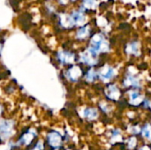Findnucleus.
Wrapping results in <instances>:
<instances>
[{
  "label": "nucleus",
  "mask_w": 151,
  "mask_h": 150,
  "mask_svg": "<svg viewBox=\"0 0 151 150\" xmlns=\"http://www.w3.org/2000/svg\"><path fill=\"white\" fill-rule=\"evenodd\" d=\"M97 72L99 80L103 82H111L117 76L118 72L114 66L110 65H104L99 70H97Z\"/></svg>",
  "instance_id": "obj_1"
},
{
  "label": "nucleus",
  "mask_w": 151,
  "mask_h": 150,
  "mask_svg": "<svg viewBox=\"0 0 151 150\" xmlns=\"http://www.w3.org/2000/svg\"><path fill=\"white\" fill-rule=\"evenodd\" d=\"M56 58L58 61V63L62 65H72L77 60V57L75 53L67 50H58Z\"/></svg>",
  "instance_id": "obj_2"
},
{
  "label": "nucleus",
  "mask_w": 151,
  "mask_h": 150,
  "mask_svg": "<svg viewBox=\"0 0 151 150\" xmlns=\"http://www.w3.org/2000/svg\"><path fill=\"white\" fill-rule=\"evenodd\" d=\"M122 85L125 88L141 89L142 88V80L139 76L130 72H127L122 80Z\"/></svg>",
  "instance_id": "obj_3"
},
{
  "label": "nucleus",
  "mask_w": 151,
  "mask_h": 150,
  "mask_svg": "<svg viewBox=\"0 0 151 150\" xmlns=\"http://www.w3.org/2000/svg\"><path fill=\"white\" fill-rule=\"evenodd\" d=\"M78 59L81 65H87L88 67H95L99 63V57L93 55L87 49L80 53Z\"/></svg>",
  "instance_id": "obj_4"
},
{
  "label": "nucleus",
  "mask_w": 151,
  "mask_h": 150,
  "mask_svg": "<svg viewBox=\"0 0 151 150\" xmlns=\"http://www.w3.org/2000/svg\"><path fill=\"white\" fill-rule=\"evenodd\" d=\"M84 72L82 68L79 65H72L65 72V76L67 80L71 82H77L83 76Z\"/></svg>",
  "instance_id": "obj_5"
},
{
  "label": "nucleus",
  "mask_w": 151,
  "mask_h": 150,
  "mask_svg": "<svg viewBox=\"0 0 151 150\" xmlns=\"http://www.w3.org/2000/svg\"><path fill=\"white\" fill-rule=\"evenodd\" d=\"M13 121L10 119H4L0 122V139L3 141L7 140L13 133Z\"/></svg>",
  "instance_id": "obj_6"
},
{
  "label": "nucleus",
  "mask_w": 151,
  "mask_h": 150,
  "mask_svg": "<svg viewBox=\"0 0 151 150\" xmlns=\"http://www.w3.org/2000/svg\"><path fill=\"white\" fill-rule=\"evenodd\" d=\"M92 35V27L90 24H85L81 27H79L75 33V38L80 41L83 42L89 39Z\"/></svg>",
  "instance_id": "obj_7"
},
{
  "label": "nucleus",
  "mask_w": 151,
  "mask_h": 150,
  "mask_svg": "<svg viewBox=\"0 0 151 150\" xmlns=\"http://www.w3.org/2000/svg\"><path fill=\"white\" fill-rule=\"evenodd\" d=\"M106 96L112 101H117L120 97V89L115 83H109L105 89Z\"/></svg>",
  "instance_id": "obj_8"
},
{
  "label": "nucleus",
  "mask_w": 151,
  "mask_h": 150,
  "mask_svg": "<svg viewBox=\"0 0 151 150\" xmlns=\"http://www.w3.org/2000/svg\"><path fill=\"white\" fill-rule=\"evenodd\" d=\"M125 51L129 56L139 57L141 54V44L138 41L134 40L128 42L126 46Z\"/></svg>",
  "instance_id": "obj_9"
},
{
  "label": "nucleus",
  "mask_w": 151,
  "mask_h": 150,
  "mask_svg": "<svg viewBox=\"0 0 151 150\" xmlns=\"http://www.w3.org/2000/svg\"><path fill=\"white\" fill-rule=\"evenodd\" d=\"M140 89H134V88H132L130 91H129V100H130V103L132 104H134V105H138L140 104L141 103L143 102V96L140 93L139 91Z\"/></svg>",
  "instance_id": "obj_10"
},
{
  "label": "nucleus",
  "mask_w": 151,
  "mask_h": 150,
  "mask_svg": "<svg viewBox=\"0 0 151 150\" xmlns=\"http://www.w3.org/2000/svg\"><path fill=\"white\" fill-rule=\"evenodd\" d=\"M61 136L57 132H51L48 134V142L52 148H58L61 145Z\"/></svg>",
  "instance_id": "obj_11"
},
{
  "label": "nucleus",
  "mask_w": 151,
  "mask_h": 150,
  "mask_svg": "<svg viewBox=\"0 0 151 150\" xmlns=\"http://www.w3.org/2000/svg\"><path fill=\"white\" fill-rule=\"evenodd\" d=\"M84 80L88 83H93L98 80V72L95 67H89L84 73Z\"/></svg>",
  "instance_id": "obj_12"
},
{
  "label": "nucleus",
  "mask_w": 151,
  "mask_h": 150,
  "mask_svg": "<svg viewBox=\"0 0 151 150\" xmlns=\"http://www.w3.org/2000/svg\"><path fill=\"white\" fill-rule=\"evenodd\" d=\"M35 135V131H34V130H29L28 132H27L25 134L22 135V137H21V138L19 139V141H18V144H19V145H24V146L29 145V144L31 143V141L34 140Z\"/></svg>",
  "instance_id": "obj_13"
},
{
  "label": "nucleus",
  "mask_w": 151,
  "mask_h": 150,
  "mask_svg": "<svg viewBox=\"0 0 151 150\" xmlns=\"http://www.w3.org/2000/svg\"><path fill=\"white\" fill-rule=\"evenodd\" d=\"M97 0H81V7L87 11L90 10H95L97 7Z\"/></svg>",
  "instance_id": "obj_14"
},
{
  "label": "nucleus",
  "mask_w": 151,
  "mask_h": 150,
  "mask_svg": "<svg viewBox=\"0 0 151 150\" xmlns=\"http://www.w3.org/2000/svg\"><path fill=\"white\" fill-rule=\"evenodd\" d=\"M84 117L88 119H95L97 116H98V112H97V110L95 109V108H87L84 112Z\"/></svg>",
  "instance_id": "obj_15"
},
{
  "label": "nucleus",
  "mask_w": 151,
  "mask_h": 150,
  "mask_svg": "<svg viewBox=\"0 0 151 150\" xmlns=\"http://www.w3.org/2000/svg\"><path fill=\"white\" fill-rule=\"evenodd\" d=\"M142 133H143V136H145V137H147L148 139L151 140V126H146L143 128Z\"/></svg>",
  "instance_id": "obj_16"
},
{
  "label": "nucleus",
  "mask_w": 151,
  "mask_h": 150,
  "mask_svg": "<svg viewBox=\"0 0 151 150\" xmlns=\"http://www.w3.org/2000/svg\"><path fill=\"white\" fill-rule=\"evenodd\" d=\"M31 150H43V143H42V141H38L36 144H35V148L34 149H32Z\"/></svg>",
  "instance_id": "obj_17"
},
{
  "label": "nucleus",
  "mask_w": 151,
  "mask_h": 150,
  "mask_svg": "<svg viewBox=\"0 0 151 150\" xmlns=\"http://www.w3.org/2000/svg\"><path fill=\"white\" fill-rule=\"evenodd\" d=\"M77 0H70V2H72V3H74V2H76Z\"/></svg>",
  "instance_id": "obj_18"
},
{
  "label": "nucleus",
  "mask_w": 151,
  "mask_h": 150,
  "mask_svg": "<svg viewBox=\"0 0 151 150\" xmlns=\"http://www.w3.org/2000/svg\"><path fill=\"white\" fill-rule=\"evenodd\" d=\"M1 112H2V111H1V106H0V114H1Z\"/></svg>",
  "instance_id": "obj_19"
}]
</instances>
